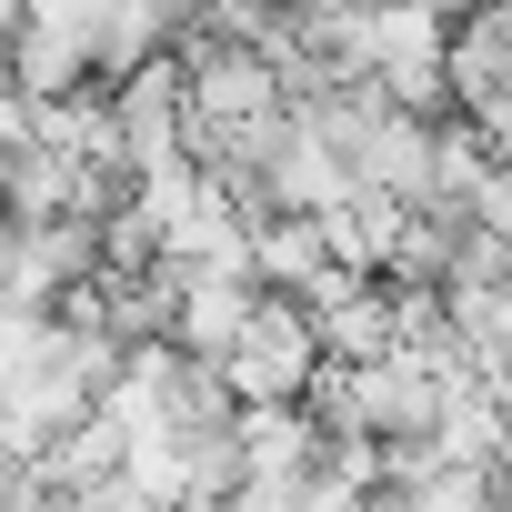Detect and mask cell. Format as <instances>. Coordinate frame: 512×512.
Returning a JSON list of instances; mask_svg holds the SVG:
<instances>
[{
    "label": "cell",
    "instance_id": "cell-1",
    "mask_svg": "<svg viewBox=\"0 0 512 512\" xmlns=\"http://www.w3.org/2000/svg\"><path fill=\"white\" fill-rule=\"evenodd\" d=\"M251 312H262V282H241V272L181 282V342H191V352H231V342L251 332Z\"/></svg>",
    "mask_w": 512,
    "mask_h": 512
},
{
    "label": "cell",
    "instance_id": "cell-2",
    "mask_svg": "<svg viewBox=\"0 0 512 512\" xmlns=\"http://www.w3.org/2000/svg\"><path fill=\"white\" fill-rule=\"evenodd\" d=\"M322 352H332V362H382V352H402V292H392V282H362L352 302H332V312H322Z\"/></svg>",
    "mask_w": 512,
    "mask_h": 512
},
{
    "label": "cell",
    "instance_id": "cell-3",
    "mask_svg": "<svg viewBox=\"0 0 512 512\" xmlns=\"http://www.w3.org/2000/svg\"><path fill=\"white\" fill-rule=\"evenodd\" d=\"M502 81H512V51H502V31H492L482 11H462V21H452V101H462V111H482Z\"/></svg>",
    "mask_w": 512,
    "mask_h": 512
}]
</instances>
